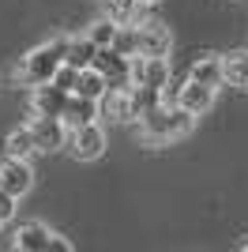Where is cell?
<instances>
[{
  "instance_id": "cell-24",
  "label": "cell",
  "mask_w": 248,
  "mask_h": 252,
  "mask_svg": "<svg viewBox=\"0 0 248 252\" xmlns=\"http://www.w3.org/2000/svg\"><path fill=\"white\" fill-rule=\"evenodd\" d=\"M143 4H158V0H143Z\"/></svg>"
},
{
  "instance_id": "cell-16",
  "label": "cell",
  "mask_w": 248,
  "mask_h": 252,
  "mask_svg": "<svg viewBox=\"0 0 248 252\" xmlns=\"http://www.w3.org/2000/svg\"><path fill=\"white\" fill-rule=\"evenodd\" d=\"M105 91H109V79L91 64V68H83V72H79V83H75L72 94H87V98H98V102H102Z\"/></svg>"
},
{
  "instance_id": "cell-26",
  "label": "cell",
  "mask_w": 248,
  "mask_h": 252,
  "mask_svg": "<svg viewBox=\"0 0 248 252\" xmlns=\"http://www.w3.org/2000/svg\"><path fill=\"white\" fill-rule=\"evenodd\" d=\"M0 226H4V219H0Z\"/></svg>"
},
{
  "instance_id": "cell-15",
  "label": "cell",
  "mask_w": 248,
  "mask_h": 252,
  "mask_svg": "<svg viewBox=\"0 0 248 252\" xmlns=\"http://www.w3.org/2000/svg\"><path fill=\"white\" fill-rule=\"evenodd\" d=\"M98 49H102V45L94 42L91 34H83V38H72V45H68V64L83 72V68H91V64H94Z\"/></svg>"
},
{
  "instance_id": "cell-4",
  "label": "cell",
  "mask_w": 248,
  "mask_h": 252,
  "mask_svg": "<svg viewBox=\"0 0 248 252\" xmlns=\"http://www.w3.org/2000/svg\"><path fill=\"white\" fill-rule=\"evenodd\" d=\"M94 68L109 79V87H132V57L113 49V45H102V49H98Z\"/></svg>"
},
{
  "instance_id": "cell-2",
  "label": "cell",
  "mask_w": 248,
  "mask_h": 252,
  "mask_svg": "<svg viewBox=\"0 0 248 252\" xmlns=\"http://www.w3.org/2000/svg\"><path fill=\"white\" fill-rule=\"evenodd\" d=\"M68 45H72V38H49L45 45L31 49L27 57H23V64L15 68V83H19V87L53 83L57 72L64 68V61H68Z\"/></svg>"
},
{
  "instance_id": "cell-8",
  "label": "cell",
  "mask_w": 248,
  "mask_h": 252,
  "mask_svg": "<svg viewBox=\"0 0 248 252\" xmlns=\"http://www.w3.org/2000/svg\"><path fill=\"white\" fill-rule=\"evenodd\" d=\"M0 185H4L11 196H27V192H31V185H34V169H31V162H27V158L8 155L4 162H0Z\"/></svg>"
},
{
  "instance_id": "cell-14",
  "label": "cell",
  "mask_w": 248,
  "mask_h": 252,
  "mask_svg": "<svg viewBox=\"0 0 248 252\" xmlns=\"http://www.w3.org/2000/svg\"><path fill=\"white\" fill-rule=\"evenodd\" d=\"M139 53L143 57H169V31L162 23H139Z\"/></svg>"
},
{
  "instance_id": "cell-23",
  "label": "cell",
  "mask_w": 248,
  "mask_h": 252,
  "mask_svg": "<svg viewBox=\"0 0 248 252\" xmlns=\"http://www.w3.org/2000/svg\"><path fill=\"white\" fill-rule=\"evenodd\" d=\"M15 203H19V196H11V192L0 185V219H4V222L15 219Z\"/></svg>"
},
{
  "instance_id": "cell-6",
  "label": "cell",
  "mask_w": 248,
  "mask_h": 252,
  "mask_svg": "<svg viewBox=\"0 0 248 252\" xmlns=\"http://www.w3.org/2000/svg\"><path fill=\"white\" fill-rule=\"evenodd\" d=\"M169 79H173L169 57H143V53L132 57V83H147V87H158V91H162Z\"/></svg>"
},
{
  "instance_id": "cell-21",
  "label": "cell",
  "mask_w": 248,
  "mask_h": 252,
  "mask_svg": "<svg viewBox=\"0 0 248 252\" xmlns=\"http://www.w3.org/2000/svg\"><path fill=\"white\" fill-rule=\"evenodd\" d=\"M113 49H121V53H128V57H135V53H139V27H121V34H117Z\"/></svg>"
},
{
  "instance_id": "cell-18",
  "label": "cell",
  "mask_w": 248,
  "mask_h": 252,
  "mask_svg": "<svg viewBox=\"0 0 248 252\" xmlns=\"http://www.w3.org/2000/svg\"><path fill=\"white\" fill-rule=\"evenodd\" d=\"M132 105H135V121L143 113H151L155 105H162V91L158 87H147V83H132Z\"/></svg>"
},
{
  "instance_id": "cell-7",
  "label": "cell",
  "mask_w": 248,
  "mask_h": 252,
  "mask_svg": "<svg viewBox=\"0 0 248 252\" xmlns=\"http://www.w3.org/2000/svg\"><path fill=\"white\" fill-rule=\"evenodd\" d=\"M68 147H72V155L79 158V162H94V158H102L105 151V132L98 125H79L72 128V136H68Z\"/></svg>"
},
{
  "instance_id": "cell-12",
  "label": "cell",
  "mask_w": 248,
  "mask_h": 252,
  "mask_svg": "<svg viewBox=\"0 0 248 252\" xmlns=\"http://www.w3.org/2000/svg\"><path fill=\"white\" fill-rule=\"evenodd\" d=\"M215 91L218 87H207V83H196V79H188L185 87H181V98H177V105H185L188 113L203 117L211 105H215Z\"/></svg>"
},
{
  "instance_id": "cell-20",
  "label": "cell",
  "mask_w": 248,
  "mask_h": 252,
  "mask_svg": "<svg viewBox=\"0 0 248 252\" xmlns=\"http://www.w3.org/2000/svg\"><path fill=\"white\" fill-rule=\"evenodd\" d=\"M87 34H91V38H94L98 45H113V42H117V34H121V23L105 15V19L91 23V31H87Z\"/></svg>"
},
{
  "instance_id": "cell-1",
  "label": "cell",
  "mask_w": 248,
  "mask_h": 252,
  "mask_svg": "<svg viewBox=\"0 0 248 252\" xmlns=\"http://www.w3.org/2000/svg\"><path fill=\"white\" fill-rule=\"evenodd\" d=\"M196 125V113H188L185 105H155L151 113L139 117V139L151 143V147H162V143H173V139H185Z\"/></svg>"
},
{
  "instance_id": "cell-11",
  "label": "cell",
  "mask_w": 248,
  "mask_h": 252,
  "mask_svg": "<svg viewBox=\"0 0 248 252\" xmlns=\"http://www.w3.org/2000/svg\"><path fill=\"white\" fill-rule=\"evenodd\" d=\"M188 79L207 83V87H222V83H226V57H218V53H203V57H196L192 68H188Z\"/></svg>"
},
{
  "instance_id": "cell-5",
  "label": "cell",
  "mask_w": 248,
  "mask_h": 252,
  "mask_svg": "<svg viewBox=\"0 0 248 252\" xmlns=\"http://www.w3.org/2000/svg\"><path fill=\"white\" fill-rule=\"evenodd\" d=\"M31 128H34V139H38V151H41V155L68 147V136H72V128L64 125L61 117H41V113H34Z\"/></svg>"
},
{
  "instance_id": "cell-25",
  "label": "cell",
  "mask_w": 248,
  "mask_h": 252,
  "mask_svg": "<svg viewBox=\"0 0 248 252\" xmlns=\"http://www.w3.org/2000/svg\"><path fill=\"white\" fill-rule=\"evenodd\" d=\"M241 249H248V241H245V245H241Z\"/></svg>"
},
{
  "instance_id": "cell-22",
  "label": "cell",
  "mask_w": 248,
  "mask_h": 252,
  "mask_svg": "<svg viewBox=\"0 0 248 252\" xmlns=\"http://www.w3.org/2000/svg\"><path fill=\"white\" fill-rule=\"evenodd\" d=\"M57 87H64V91H75V83H79V68H72V64L64 61V68L57 72V79H53Z\"/></svg>"
},
{
  "instance_id": "cell-10",
  "label": "cell",
  "mask_w": 248,
  "mask_h": 252,
  "mask_svg": "<svg viewBox=\"0 0 248 252\" xmlns=\"http://www.w3.org/2000/svg\"><path fill=\"white\" fill-rule=\"evenodd\" d=\"M102 117L117 121V125H128L135 121V105H132V87H109L102 94Z\"/></svg>"
},
{
  "instance_id": "cell-13",
  "label": "cell",
  "mask_w": 248,
  "mask_h": 252,
  "mask_svg": "<svg viewBox=\"0 0 248 252\" xmlns=\"http://www.w3.org/2000/svg\"><path fill=\"white\" fill-rule=\"evenodd\" d=\"M94 117H102V102H98V98H87V94H72L61 121L68 128H79V125H91Z\"/></svg>"
},
{
  "instance_id": "cell-3",
  "label": "cell",
  "mask_w": 248,
  "mask_h": 252,
  "mask_svg": "<svg viewBox=\"0 0 248 252\" xmlns=\"http://www.w3.org/2000/svg\"><path fill=\"white\" fill-rule=\"evenodd\" d=\"M15 249L23 252H72V241H64L61 233H53L49 226H41V222H23L19 233H15Z\"/></svg>"
},
{
  "instance_id": "cell-9",
  "label": "cell",
  "mask_w": 248,
  "mask_h": 252,
  "mask_svg": "<svg viewBox=\"0 0 248 252\" xmlns=\"http://www.w3.org/2000/svg\"><path fill=\"white\" fill-rule=\"evenodd\" d=\"M68 98H72V91H64V87H57V83H41V87H34L31 109L41 113V117H64Z\"/></svg>"
},
{
  "instance_id": "cell-19",
  "label": "cell",
  "mask_w": 248,
  "mask_h": 252,
  "mask_svg": "<svg viewBox=\"0 0 248 252\" xmlns=\"http://www.w3.org/2000/svg\"><path fill=\"white\" fill-rule=\"evenodd\" d=\"M226 79L233 87H241V91H248V53H229L226 57Z\"/></svg>"
},
{
  "instance_id": "cell-17",
  "label": "cell",
  "mask_w": 248,
  "mask_h": 252,
  "mask_svg": "<svg viewBox=\"0 0 248 252\" xmlns=\"http://www.w3.org/2000/svg\"><path fill=\"white\" fill-rule=\"evenodd\" d=\"M8 155H15V158H31V155H38V139H34V128H31V125L15 128V132L8 136Z\"/></svg>"
}]
</instances>
